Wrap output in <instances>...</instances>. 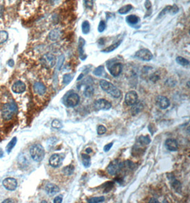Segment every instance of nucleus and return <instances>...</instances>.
<instances>
[{"label": "nucleus", "instance_id": "nucleus-8", "mask_svg": "<svg viewBox=\"0 0 190 203\" xmlns=\"http://www.w3.org/2000/svg\"><path fill=\"white\" fill-rule=\"evenodd\" d=\"M138 100V95L135 91L127 92L125 97V102L127 106H132Z\"/></svg>", "mask_w": 190, "mask_h": 203}, {"label": "nucleus", "instance_id": "nucleus-35", "mask_svg": "<svg viewBox=\"0 0 190 203\" xmlns=\"http://www.w3.org/2000/svg\"><path fill=\"white\" fill-rule=\"evenodd\" d=\"M74 75H72L71 74H65L63 78V83L64 85H68L69 84V83L71 81L74 79Z\"/></svg>", "mask_w": 190, "mask_h": 203}, {"label": "nucleus", "instance_id": "nucleus-23", "mask_svg": "<svg viewBox=\"0 0 190 203\" xmlns=\"http://www.w3.org/2000/svg\"><path fill=\"white\" fill-rule=\"evenodd\" d=\"M82 163L83 165H84L85 168H89L91 165L90 157L88 154H82Z\"/></svg>", "mask_w": 190, "mask_h": 203}, {"label": "nucleus", "instance_id": "nucleus-37", "mask_svg": "<svg viewBox=\"0 0 190 203\" xmlns=\"http://www.w3.org/2000/svg\"><path fill=\"white\" fill-rule=\"evenodd\" d=\"M51 125H52V127L56 129H60L63 127V125H62V123L59 121V120H54V121L52 122Z\"/></svg>", "mask_w": 190, "mask_h": 203}, {"label": "nucleus", "instance_id": "nucleus-19", "mask_svg": "<svg viewBox=\"0 0 190 203\" xmlns=\"http://www.w3.org/2000/svg\"><path fill=\"white\" fill-rule=\"evenodd\" d=\"M33 90H34V91L36 93H38L39 95L42 96L46 93V88L42 83L36 82L34 85H33Z\"/></svg>", "mask_w": 190, "mask_h": 203}, {"label": "nucleus", "instance_id": "nucleus-13", "mask_svg": "<svg viewBox=\"0 0 190 203\" xmlns=\"http://www.w3.org/2000/svg\"><path fill=\"white\" fill-rule=\"evenodd\" d=\"M122 70H123V66L121 63L112 64V66L109 68V71L112 76L114 77H118L121 74Z\"/></svg>", "mask_w": 190, "mask_h": 203}, {"label": "nucleus", "instance_id": "nucleus-38", "mask_svg": "<svg viewBox=\"0 0 190 203\" xmlns=\"http://www.w3.org/2000/svg\"><path fill=\"white\" fill-rule=\"evenodd\" d=\"M106 131H107V129H106V128L102 126V125H100V126H98L97 128V133L98 135H103L104 133H105Z\"/></svg>", "mask_w": 190, "mask_h": 203}, {"label": "nucleus", "instance_id": "nucleus-36", "mask_svg": "<svg viewBox=\"0 0 190 203\" xmlns=\"http://www.w3.org/2000/svg\"><path fill=\"white\" fill-rule=\"evenodd\" d=\"M179 12V7L177 5L174 4L172 6H170V9H169V14L171 15H174Z\"/></svg>", "mask_w": 190, "mask_h": 203}, {"label": "nucleus", "instance_id": "nucleus-46", "mask_svg": "<svg viewBox=\"0 0 190 203\" xmlns=\"http://www.w3.org/2000/svg\"><path fill=\"white\" fill-rule=\"evenodd\" d=\"M145 7L147 9H150L151 8V7H152V4H151V2L149 1V0H146V2H145Z\"/></svg>", "mask_w": 190, "mask_h": 203}, {"label": "nucleus", "instance_id": "nucleus-4", "mask_svg": "<svg viewBox=\"0 0 190 203\" xmlns=\"http://www.w3.org/2000/svg\"><path fill=\"white\" fill-rule=\"evenodd\" d=\"M122 170L121 162L118 160H115L109 164L107 168V172L111 175H116Z\"/></svg>", "mask_w": 190, "mask_h": 203}, {"label": "nucleus", "instance_id": "nucleus-34", "mask_svg": "<svg viewBox=\"0 0 190 203\" xmlns=\"http://www.w3.org/2000/svg\"><path fill=\"white\" fill-rule=\"evenodd\" d=\"M105 74V71H104V67L103 66H98V68H96V69L93 71V74L95 75V76H103V75Z\"/></svg>", "mask_w": 190, "mask_h": 203}, {"label": "nucleus", "instance_id": "nucleus-16", "mask_svg": "<svg viewBox=\"0 0 190 203\" xmlns=\"http://www.w3.org/2000/svg\"><path fill=\"white\" fill-rule=\"evenodd\" d=\"M85 44V41L84 40V39L82 37H79V56H80V59L82 60V61H84V60L86 59V54H85V51H84V46Z\"/></svg>", "mask_w": 190, "mask_h": 203}, {"label": "nucleus", "instance_id": "nucleus-31", "mask_svg": "<svg viewBox=\"0 0 190 203\" xmlns=\"http://www.w3.org/2000/svg\"><path fill=\"white\" fill-rule=\"evenodd\" d=\"M176 61L177 62V64H179V65H181V66H189V61H188V60L183 58V57H182V56L177 57Z\"/></svg>", "mask_w": 190, "mask_h": 203}, {"label": "nucleus", "instance_id": "nucleus-42", "mask_svg": "<svg viewBox=\"0 0 190 203\" xmlns=\"http://www.w3.org/2000/svg\"><path fill=\"white\" fill-rule=\"evenodd\" d=\"M85 4L88 8L91 9L93 7V0H85Z\"/></svg>", "mask_w": 190, "mask_h": 203}, {"label": "nucleus", "instance_id": "nucleus-54", "mask_svg": "<svg viewBox=\"0 0 190 203\" xmlns=\"http://www.w3.org/2000/svg\"><path fill=\"white\" fill-rule=\"evenodd\" d=\"M27 1H34V0H27Z\"/></svg>", "mask_w": 190, "mask_h": 203}, {"label": "nucleus", "instance_id": "nucleus-10", "mask_svg": "<svg viewBox=\"0 0 190 203\" xmlns=\"http://www.w3.org/2000/svg\"><path fill=\"white\" fill-rule=\"evenodd\" d=\"M2 184H3V186L5 188L10 191L15 190L17 189L18 185L17 180L13 178H7L4 179L2 182Z\"/></svg>", "mask_w": 190, "mask_h": 203}, {"label": "nucleus", "instance_id": "nucleus-28", "mask_svg": "<svg viewBox=\"0 0 190 203\" xmlns=\"http://www.w3.org/2000/svg\"><path fill=\"white\" fill-rule=\"evenodd\" d=\"M151 142L150 138L147 135V136H140L138 138V143L141 145H147L150 144Z\"/></svg>", "mask_w": 190, "mask_h": 203}, {"label": "nucleus", "instance_id": "nucleus-12", "mask_svg": "<svg viewBox=\"0 0 190 203\" xmlns=\"http://www.w3.org/2000/svg\"><path fill=\"white\" fill-rule=\"evenodd\" d=\"M63 163V158L59 154L52 155L49 158V164L51 167L58 168Z\"/></svg>", "mask_w": 190, "mask_h": 203}, {"label": "nucleus", "instance_id": "nucleus-40", "mask_svg": "<svg viewBox=\"0 0 190 203\" xmlns=\"http://www.w3.org/2000/svg\"><path fill=\"white\" fill-rule=\"evenodd\" d=\"M170 6H167V7H166L165 9H164L162 12H161L160 13V14H159V16L158 17L159 18H161V17H162L164 15H165L167 14H169V9H170Z\"/></svg>", "mask_w": 190, "mask_h": 203}, {"label": "nucleus", "instance_id": "nucleus-18", "mask_svg": "<svg viewBox=\"0 0 190 203\" xmlns=\"http://www.w3.org/2000/svg\"><path fill=\"white\" fill-rule=\"evenodd\" d=\"M165 145L167 148L170 151H177L178 150V143L173 138H169L166 140Z\"/></svg>", "mask_w": 190, "mask_h": 203}, {"label": "nucleus", "instance_id": "nucleus-41", "mask_svg": "<svg viewBox=\"0 0 190 203\" xmlns=\"http://www.w3.org/2000/svg\"><path fill=\"white\" fill-rule=\"evenodd\" d=\"M64 61V56L62 55L61 57H60L59 59V62H58V65H57V69L60 70L61 68V66L63 65V63Z\"/></svg>", "mask_w": 190, "mask_h": 203}, {"label": "nucleus", "instance_id": "nucleus-26", "mask_svg": "<svg viewBox=\"0 0 190 203\" xmlns=\"http://www.w3.org/2000/svg\"><path fill=\"white\" fill-rule=\"evenodd\" d=\"M75 170V168L73 165H69L64 167L62 170V172L66 175H71Z\"/></svg>", "mask_w": 190, "mask_h": 203}, {"label": "nucleus", "instance_id": "nucleus-39", "mask_svg": "<svg viewBox=\"0 0 190 203\" xmlns=\"http://www.w3.org/2000/svg\"><path fill=\"white\" fill-rule=\"evenodd\" d=\"M106 28V24H105V22H104V21L101 20L100 23H99V25H98V31L99 32H103L104 30Z\"/></svg>", "mask_w": 190, "mask_h": 203}, {"label": "nucleus", "instance_id": "nucleus-15", "mask_svg": "<svg viewBox=\"0 0 190 203\" xmlns=\"http://www.w3.org/2000/svg\"><path fill=\"white\" fill-rule=\"evenodd\" d=\"M12 91L15 93H22L25 91L26 90V85L24 82L18 81L15 82L12 86Z\"/></svg>", "mask_w": 190, "mask_h": 203}, {"label": "nucleus", "instance_id": "nucleus-1", "mask_svg": "<svg viewBox=\"0 0 190 203\" xmlns=\"http://www.w3.org/2000/svg\"><path fill=\"white\" fill-rule=\"evenodd\" d=\"M100 86L104 91L108 93V94L113 96V98H118L121 96V91L113 84L107 81L106 80H101L100 81Z\"/></svg>", "mask_w": 190, "mask_h": 203}, {"label": "nucleus", "instance_id": "nucleus-17", "mask_svg": "<svg viewBox=\"0 0 190 203\" xmlns=\"http://www.w3.org/2000/svg\"><path fill=\"white\" fill-rule=\"evenodd\" d=\"M45 191L49 195H54L60 191L59 187L54 183H48L45 187Z\"/></svg>", "mask_w": 190, "mask_h": 203}, {"label": "nucleus", "instance_id": "nucleus-52", "mask_svg": "<svg viewBox=\"0 0 190 203\" xmlns=\"http://www.w3.org/2000/svg\"><path fill=\"white\" fill-rule=\"evenodd\" d=\"M3 154H4V153H3V150H2L1 149V148H0V158H1L2 157V156H3Z\"/></svg>", "mask_w": 190, "mask_h": 203}, {"label": "nucleus", "instance_id": "nucleus-2", "mask_svg": "<svg viewBox=\"0 0 190 203\" xmlns=\"http://www.w3.org/2000/svg\"><path fill=\"white\" fill-rule=\"evenodd\" d=\"M30 155L32 159L36 162H41L45 156V150L40 144L33 145L30 148Z\"/></svg>", "mask_w": 190, "mask_h": 203}, {"label": "nucleus", "instance_id": "nucleus-29", "mask_svg": "<svg viewBox=\"0 0 190 203\" xmlns=\"http://www.w3.org/2000/svg\"><path fill=\"white\" fill-rule=\"evenodd\" d=\"M132 9V6L131 4L125 5V6L122 7L121 8L118 10V13L121 14H126L131 11Z\"/></svg>", "mask_w": 190, "mask_h": 203}, {"label": "nucleus", "instance_id": "nucleus-11", "mask_svg": "<svg viewBox=\"0 0 190 203\" xmlns=\"http://www.w3.org/2000/svg\"><path fill=\"white\" fill-rule=\"evenodd\" d=\"M156 104L161 109L167 108L170 105V101L165 96H160L156 98Z\"/></svg>", "mask_w": 190, "mask_h": 203}, {"label": "nucleus", "instance_id": "nucleus-24", "mask_svg": "<svg viewBox=\"0 0 190 203\" xmlns=\"http://www.w3.org/2000/svg\"><path fill=\"white\" fill-rule=\"evenodd\" d=\"M121 41H122L121 40H120L119 41H117L116 43L113 44H112L111 46H108V47L105 48V49H103V50L102 51L104 52V53H110V52L113 51L114 50H116V49L117 48H118L120 45H121Z\"/></svg>", "mask_w": 190, "mask_h": 203}, {"label": "nucleus", "instance_id": "nucleus-47", "mask_svg": "<svg viewBox=\"0 0 190 203\" xmlns=\"http://www.w3.org/2000/svg\"><path fill=\"white\" fill-rule=\"evenodd\" d=\"M4 12V7L3 5H0V18L3 17Z\"/></svg>", "mask_w": 190, "mask_h": 203}, {"label": "nucleus", "instance_id": "nucleus-7", "mask_svg": "<svg viewBox=\"0 0 190 203\" xmlns=\"http://www.w3.org/2000/svg\"><path fill=\"white\" fill-rule=\"evenodd\" d=\"M94 107L97 111H108L111 108L112 104L107 100L100 98V99L95 101Z\"/></svg>", "mask_w": 190, "mask_h": 203}, {"label": "nucleus", "instance_id": "nucleus-20", "mask_svg": "<svg viewBox=\"0 0 190 203\" xmlns=\"http://www.w3.org/2000/svg\"><path fill=\"white\" fill-rule=\"evenodd\" d=\"M143 109V105L141 102H138L137 101L135 103L134 105L132 106V108L131 109V113L132 116H135L137 114H138L142 111Z\"/></svg>", "mask_w": 190, "mask_h": 203}, {"label": "nucleus", "instance_id": "nucleus-50", "mask_svg": "<svg viewBox=\"0 0 190 203\" xmlns=\"http://www.w3.org/2000/svg\"><path fill=\"white\" fill-rule=\"evenodd\" d=\"M151 202V203H152V202H157V203H158L159 201H158V200H156V199L152 198V199H151V200H150V202Z\"/></svg>", "mask_w": 190, "mask_h": 203}, {"label": "nucleus", "instance_id": "nucleus-25", "mask_svg": "<svg viewBox=\"0 0 190 203\" xmlns=\"http://www.w3.org/2000/svg\"><path fill=\"white\" fill-rule=\"evenodd\" d=\"M94 93V88L92 86H86V87L85 88L84 91H83V94L87 98H90L93 95Z\"/></svg>", "mask_w": 190, "mask_h": 203}, {"label": "nucleus", "instance_id": "nucleus-14", "mask_svg": "<svg viewBox=\"0 0 190 203\" xmlns=\"http://www.w3.org/2000/svg\"><path fill=\"white\" fill-rule=\"evenodd\" d=\"M168 178L170 180L172 187L174 189V190L177 193L180 194L182 192V184L180 183V182L172 175L171 177H168Z\"/></svg>", "mask_w": 190, "mask_h": 203}, {"label": "nucleus", "instance_id": "nucleus-44", "mask_svg": "<svg viewBox=\"0 0 190 203\" xmlns=\"http://www.w3.org/2000/svg\"><path fill=\"white\" fill-rule=\"evenodd\" d=\"M113 143H108L107 145H105V146H104V151L105 152H108L111 149V148L113 147Z\"/></svg>", "mask_w": 190, "mask_h": 203}, {"label": "nucleus", "instance_id": "nucleus-22", "mask_svg": "<svg viewBox=\"0 0 190 203\" xmlns=\"http://www.w3.org/2000/svg\"><path fill=\"white\" fill-rule=\"evenodd\" d=\"M139 21H140L139 17L133 14L130 15V16L126 17V22L128 23L129 24H131V25L137 24V23L139 22Z\"/></svg>", "mask_w": 190, "mask_h": 203}, {"label": "nucleus", "instance_id": "nucleus-51", "mask_svg": "<svg viewBox=\"0 0 190 203\" xmlns=\"http://www.w3.org/2000/svg\"><path fill=\"white\" fill-rule=\"evenodd\" d=\"M92 151H93V150H91L90 148H87V149H86V153H88V154H89V153H92Z\"/></svg>", "mask_w": 190, "mask_h": 203}, {"label": "nucleus", "instance_id": "nucleus-43", "mask_svg": "<svg viewBox=\"0 0 190 203\" xmlns=\"http://www.w3.org/2000/svg\"><path fill=\"white\" fill-rule=\"evenodd\" d=\"M62 200H63V197H62V195H59V196H57L55 197V198H54V203H61Z\"/></svg>", "mask_w": 190, "mask_h": 203}, {"label": "nucleus", "instance_id": "nucleus-53", "mask_svg": "<svg viewBox=\"0 0 190 203\" xmlns=\"http://www.w3.org/2000/svg\"><path fill=\"white\" fill-rule=\"evenodd\" d=\"M83 77V74H80V76L79 77V78H78V80H79V81H80V79H82V78Z\"/></svg>", "mask_w": 190, "mask_h": 203}, {"label": "nucleus", "instance_id": "nucleus-6", "mask_svg": "<svg viewBox=\"0 0 190 203\" xmlns=\"http://www.w3.org/2000/svg\"><path fill=\"white\" fill-rule=\"evenodd\" d=\"M135 56L144 61H150L153 58L152 54L147 49H142L136 52Z\"/></svg>", "mask_w": 190, "mask_h": 203}, {"label": "nucleus", "instance_id": "nucleus-48", "mask_svg": "<svg viewBox=\"0 0 190 203\" xmlns=\"http://www.w3.org/2000/svg\"><path fill=\"white\" fill-rule=\"evenodd\" d=\"M14 62L12 59H10L9 61H8V65L10 67H12L13 66H14Z\"/></svg>", "mask_w": 190, "mask_h": 203}, {"label": "nucleus", "instance_id": "nucleus-27", "mask_svg": "<svg viewBox=\"0 0 190 203\" xmlns=\"http://www.w3.org/2000/svg\"><path fill=\"white\" fill-rule=\"evenodd\" d=\"M17 143V138L16 137H14L11 140H10V142L9 143L8 145H7V146L6 148L7 152L8 153L11 152L12 150L13 149V148H14L15 145H16Z\"/></svg>", "mask_w": 190, "mask_h": 203}, {"label": "nucleus", "instance_id": "nucleus-3", "mask_svg": "<svg viewBox=\"0 0 190 203\" xmlns=\"http://www.w3.org/2000/svg\"><path fill=\"white\" fill-rule=\"evenodd\" d=\"M17 111V106L16 103L12 102L9 103H6L2 106V116L4 120H10L13 115Z\"/></svg>", "mask_w": 190, "mask_h": 203}, {"label": "nucleus", "instance_id": "nucleus-30", "mask_svg": "<svg viewBox=\"0 0 190 203\" xmlns=\"http://www.w3.org/2000/svg\"><path fill=\"white\" fill-rule=\"evenodd\" d=\"M90 30V25L89 22L88 21H85V22H83L82 24V32L84 34H87L89 33Z\"/></svg>", "mask_w": 190, "mask_h": 203}, {"label": "nucleus", "instance_id": "nucleus-9", "mask_svg": "<svg viewBox=\"0 0 190 203\" xmlns=\"http://www.w3.org/2000/svg\"><path fill=\"white\" fill-rule=\"evenodd\" d=\"M80 102V97L76 93H71L67 96L66 103L69 107H75Z\"/></svg>", "mask_w": 190, "mask_h": 203}, {"label": "nucleus", "instance_id": "nucleus-49", "mask_svg": "<svg viewBox=\"0 0 190 203\" xmlns=\"http://www.w3.org/2000/svg\"><path fill=\"white\" fill-rule=\"evenodd\" d=\"M3 202L4 203H5V202H14V201H13L12 199H7V200H4Z\"/></svg>", "mask_w": 190, "mask_h": 203}, {"label": "nucleus", "instance_id": "nucleus-45", "mask_svg": "<svg viewBox=\"0 0 190 203\" xmlns=\"http://www.w3.org/2000/svg\"><path fill=\"white\" fill-rule=\"evenodd\" d=\"M159 79H160V76H159L158 75L156 74H153L152 75V76H151V78H150L151 81H157Z\"/></svg>", "mask_w": 190, "mask_h": 203}, {"label": "nucleus", "instance_id": "nucleus-21", "mask_svg": "<svg viewBox=\"0 0 190 203\" xmlns=\"http://www.w3.org/2000/svg\"><path fill=\"white\" fill-rule=\"evenodd\" d=\"M61 36V31L59 29H54L51 30L49 34V39L52 41H56L59 39Z\"/></svg>", "mask_w": 190, "mask_h": 203}, {"label": "nucleus", "instance_id": "nucleus-32", "mask_svg": "<svg viewBox=\"0 0 190 203\" xmlns=\"http://www.w3.org/2000/svg\"><path fill=\"white\" fill-rule=\"evenodd\" d=\"M103 201H105V197L103 196L91 197V198L87 200V202L89 203H98V202H102Z\"/></svg>", "mask_w": 190, "mask_h": 203}, {"label": "nucleus", "instance_id": "nucleus-33", "mask_svg": "<svg viewBox=\"0 0 190 203\" xmlns=\"http://www.w3.org/2000/svg\"><path fill=\"white\" fill-rule=\"evenodd\" d=\"M8 32H6V31H1V32H0V44H3L6 42L7 40L8 39Z\"/></svg>", "mask_w": 190, "mask_h": 203}, {"label": "nucleus", "instance_id": "nucleus-5", "mask_svg": "<svg viewBox=\"0 0 190 203\" xmlns=\"http://www.w3.org/2000/svg\"><path fill=\"white\" fill-rule=\"evenodd\" d=\"M42 66L50 69L56 64V57L51 54H46L41 59Z\"/></svg>", "mask_w": 190, "mask_h": 203}]
</instances>
